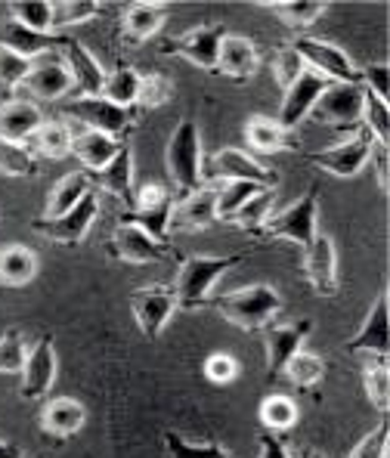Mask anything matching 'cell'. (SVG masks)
Segmentation results:
<instances>
[{
    "label": "cell",
    "mask_w": 390,
    "mask_h": 458,
    "mask_svg": "<svg viewBox=\"0 0 390 458\" xmlns=\"http://www.w3.org/2000/svg\"><path fill=\"white\" fill-rule=\"evenodd\" d=\"M38 276V254L29 245L0 248V285L22 288Z\"/></svg>",
    "instance_id": "32"
},
{
    "label": "cell",
    "mask_w": 390,
    "mask_h": 458,
    "mask_svg": "<svg viewBox=\"0 0 390 458\" xmlns=\"http://www.w3.org/2000/svg\"><path fill=\"white\" fill-rule=\"evenodd\" d=\"M205 378L217 387H226L239 378V360L233 353H211L205 360Z\"/></svg>",
    "instance_id": "50"
},
{
    "label": "cell",
    "mask_w": 390,
    "mask_h": 458,
    "mask_svg": "<svg viewBox=\"0 0 390 458\" xmlns=\"http://www.w3.org/2000/svg\"><path fill=\"white\" fill-rule=\"evenodd\" d=\"M217 224V186L205 183L201 190H195L183 199H177L174 208V224L177 229H208Z\"/></svg>",
    "instance_id": "25"
},
{
    "label": "cell",
    "mask_w": 390,
    "mask_h": 458,
    "mask_svg": "<svg viewBox=\"0 0 390 458\" xmlns=\"http://www.w3.org/2000/svg\"><path fill=\"white\" fill-rule=\"evenodd\" d=\"M304 276L319 298L338 294V251H335L332 235H316L304 248Z\"/></svg>",
    "instance_id": "15"
},
{
    "label": "cell",
    "mask_w": 390,
    "mask_h": 458,
    "mask_svg": "<svg viewBox=\"0 0 390 458\" xmlns=\"http://www.w3.org/2000/svg\"><path fill=\"white\" fill-rule=\"evenodd\" d=\"M93 183L103 192L115 195L124 208H133V199H137V186H133V152L131 146H121V152L99 174H93Z\"/></svg>",
    "instance_id": "26"
},
{
    "label": "cell",
    "mask_w": 390,
    "mask_h": 458,
    "mask_svg": "<svg viewBox=\"0 0 390 458\" xmlns=\"http://www.w3.org/2000/svg\"><path fill=\"white\" fill-rule=\"evenodd\" d=\"M131 310H133V319H137L140 332H143L149 341H156L158 335L165 332L167 322H171V316L180 310V304H177L174 288L146 285L131 294Z\"/></svg>",
    "instance_id": "12"
},
{
    "label": "cell",
    "mask_w": 390,
    "mask_h": 458,
    "mask_svg": "<svg viewBox=\"0 0 390 458\" xmlns=\"http://www.w3.org/2000/svg\"><path fill=\"white\" fill-rule=\"evenodd\" d=\"M360 84L362 90L375 93L378 99H390V65L387 63H375V65H366L360 69Z\"/></svg>",
    "instance_id": "52"
},
{
    "label": "cell",
    "mask_w": 390,
    "mask_h": 458,
    "mask_svg": "<svg viewBox=\"0 0 390 458\" xmlns=\"http://www.w3.org/2000/svg\"><path fill=\"white\" fill-rule=\"evenodd\" d=\"M174 97V81L161 72H149V75L140 78V97H137V109L152 112L161 109L165 103H171Z\"/></svg>",
    "instance_id": "45"
},
{
    "label": "cell",
    "mask_w": 390,
    "mask_h": 458,
    "mask_svg": "<svg viewBox=\"0 0 390 458\" xmlns=\"http://www.w3.org/2000/svg\"><path fill=\"white\" fill-rule=\"evenodd\" d=\"M97 217H99V199H97V192H90L81 205H75L69 214H63V217L35 220V233L56 242V245H81V242L87 239V233L93 229V224H97Z\"/></svg>",
    "instance_id": "13"
},
{
    "label": "cell",
    "mask_w": 390,
    "mask_h": 458,
    "mask_svg": "<svg viewBox=\"0 0 390 458\" xmlns=\"http://www.w3.org/2000/svg\"><path fill=\"white\" fill-rule=\"evenodd\" d=\"M369 165H372V171H375V183H378V190L387 192L390 190V149H387V143L372 146Z\"/></svg>",
    "instance_id": "53"
},
{
    "label": "cell",
    "mask_w": 390,
    "mask_h": 458,
    "mask_svg": "<svg viewBox=\"0 0 390 458\" xmlns=\"http://www.w3.org/2000/svg\"><path fill=\"white\" fill-rule=\"evenodd\" d=\"M205 180L211 183H233V180H245V183H258V186H267V190H276L279 177L276 171H270L267 165H260L254 155L242 152V149H220L208 158L205 165Z\"/></svg>",
    "instance_id": "8"
},
{
    "label": "cell",
    "mask_w": 390,
    "mask_h": 458,
    "mask_svg": "<svg viewBox=\"0 0 390 458\" xmlns=\"http://www.w3.org/2000/svg\"><path fill=\"white\" fill-rule=\"evenodd\" d=\"M87 421V409L72 396H56L40 409V428L50 437H75Z\"/></svg>",
    "instance_id": "29"
},
{
    "label": "cell",
    "mask_w": 390,
    "mask_h": 458,
    "mask_svg": "<svg viewBox=\"0 0 390 458\" xmlns=\"http://www.w3.org/2000/svg\"><path fill=\"white\" fill-rule=\"evenodd\" d=\"M362 387H366V396L381 415H387L390 409V369L387 360H378V356H369L366 369H362Z\"/></svg>",
    "instance_id": "38"
},
{
    "label": "cell",
    "mask_w": 390,
    "mask_h": 458,
    "mask_svg": "<svg viewBox=\"0 0 390 458\" xmlns=\"http://www.w3.org/2000/svg\"><path fill=\"white\" fill-rule=\"evenodd\" d=\"M273 211H276V190H260L254 199H248L245 205L235 211V217L230 224L248 229V233H260Z\"/></svg>",
    "instance_id": "40"
},
{
    "label": "cell",
    "mask_w": 390,
    "mask_h": 458,
    "mask_svg": "<svg viewBox=\"0 0 390 458\" xmlns=\"http://www.w3.org/2000/svg\"><path fill=\"white\" fill-rule=\"evenodd\" d=\"M264 347H267V372L270 378H279L285 372L288 360H292L298 350H304L307 335L313 332L310 319L285 322V326H267L264 328Z\"/></svg>",
    "instance_id": "18"
},
{
    "label": "cell",
    "mask_w": 390,
    "mask_h": 458,
    "mask_svg": "<svg viewBox=\"0 0 390 458\" xmlns=\"http://www.w3.org/2000/svg\"><path fill=\"white\" fill-rule=\"evenodd\" d=\"M174 208H177V192H171L161 183H146L137 190L133 208L121 214V224H133L143 233H149L156 242H167L174 224Z\"/></svg>",
    "instance_id": "4"
},
{
    "label": "cell",
    "mask_w": 390,
    "mask_h": 458,
    "mask_svg": "<svg viewBox=\"0 0 390 458\" xmlns=\"http://www.w3.org/2000/svg\"><path fill=\"white\" fill-rule=\"evenodd\" d=\"M316 220H319V192L310 190L301 195L298 201H292L288 208L273 211L260 233H267L270 239L292 242V245H298L304 251L316 235H319L316 233Z\"/></svg>",
    "instance_id": "5"
},
{
    "label": "cell",
    "mask_w": 390,
    "mask_h": 458,
    "mask_svg": "<svg viewBox=\"0 0 390 458\" xmlns=\"http://www.w3.org/2000/svg\"><path fill=\"white\" fill-rule=\"evenodd\" d=\"M0 458H25V455H22V449H19V446H13V443L0 440Z\"/></svg>",
    "instance_id": "55"
},
{
    "label": "cell",
    "mask_w": 390,
    "mask_h": 458,
    "mask_svg": "<svg viewBox=\"0 0 390 458\" xmlns=\"http://www.w3.org/2000/svg\"><path fill=\"white\" fill-rule=\"evenodd\" d=\"M109 251H112V258L121 260V264L143 267V264H158V260H165L171 248H167V242H156L140 226L118 224L109 239Z\"/></svg>",
    "instance_id": "14"
},
{
    "label": "cell",
    "mask_w": 390,
    "mask_h": 458,
    "mask_svg": "<svg viewBox=\"0 0 390 458\" xmlns=\"http://www.w3.org/2000/svg\"><path fill=\"white\" fill-rule=\"evenodd\" d=\"M239 254L230 258H211V254H192L186 258L177 269V279H174V294H177L180 310H199L205 307V301L211 298L214 285L220 282V276L230 273L239 264Z\"/></svg>",
    "instance_id": "3"
},
{
    "label": "cell",
    "mask_w": 390,
    "mask_h": 458,
    "mask_svg": "<svg viewBox=\"0 0 390 458\" xmlns=\"http://www.w3.org/2000/svg\"><path fill=\"white\" fill-rule=\"evenodd\" d=\"M214 307H217L220 316H224L226 322H233V326L245 328V332H260V328H267L276 316L282 313V298L273 285L258 282V285L220 294V298L214 301Z\"/></svg>",
    "instance_id": "2"
},
{
    "label": "cell",
    "mask_w": 390,
    "mask_h": 458,
    "mask_svg": "<svg viewBox=\"0 0 390 458\" xmlns=\"http://www.w3.org/2000/svg\"><path fill=\"white\" fill-rule=\"evenodd\" d=\"M93 192V180L87 171H72L65 177L56 180V186L50 190V199H47V208H44V217L53 220V217H63L69 214L72 208L81 205L87 195Z\"/></svg>",
    "instance_id": "30"
},
{
    "label": "cell",
    "mask_w": 390,
    "mask_h": 458,
    "mask_svg": "<svg viewBox=\"0 0 390 458\" xmlns=\"http://www.w3.org/2000/svg\"><path fill=\"white\" fill-rule=\"evenodd\" d=\"M31 65H35L31 59L0 47V90H16V87H22L25 78L31 75Z\"/></svg>",
    "instance_id": "49"
},
{
    "label": "cell",
    "mask_w": 390,
    "mask_h": 458,
    "mask_svg": "<svg viewBox=\"0 0 390 458\" xmlns=\"http://www.w3.org/2000/svg\"><path fill=\"white\" fill-rule=\"evenodd\" d=\"M387 434H390V428H387V421L381 419L378 428H375L372 434L362 437L347 458H387Z\"/></svg>",
    "instance_id": "51"
},
{
    "label": "cell",
    "mask_w": 390,
    "mask_h": 458,
    "mask_svg": "<svg viewBox=\"0 0 390 458\" xmlns=\"http://www.w3.org/2000/svg\"><path fill=\"white\" fill-rule=\"evenodd\" d=\"M285 375L288 381L294 384V387H301V390H310L316 387V384L322 381V375H326V362H322V356L319 353H310V350H298V353L288 360V366H285Z\"/></svg>",
    "instance_id": "39"
},
{
    "label": "cell",
    "mask_w": 390,
    "mask_h": 458,
    "mask_svg": "<svg viewBox=\"0 0 390 458\" xmlns=\"http://www.w3.org/2000/svg\"><path fill=\"white\" fill-rule=\"evenodd\" d=\"M258 69H260V50L254 47V40L226 31L224 44H220V53H217L220 75L233 78V81H248L258 75Z\"/></svg>",
    "instance_id": "22"
},
{
    "label": "cell",
    "mask_w": 390,
    "mask_h": 458,
    "mask_svg": "<svg viewBox=\"0 0 390 458\" xmlns=\"http://www.w3.org/2000/svg\"><path fill=\"white\" fill-rule=\"evenodd\" d=\"M72 143H75V131L65 121H44L31 137V152L40 155V158L59 161L72 155Z\"/></svg>",
    "instance_id": "33"
},
{
    "label": "cell",
    "mask_w": 390,
    "mask_h": 458,
    "mask_svg": "<svg viewBox=\"0 0 390 458\" xmlns=\"http://www.w3.org/2000/svg\"><path fill=\"white\" fill-rule=\"evenodd\" d=\"M0 174L4 177H35L38 155L29 149V143H6V140H0Z\"/></svg>",
    "instance_id": "42"
},
{
    "label": "cell",
    "mask_w": 390,
    "mask_h": 458,
    "mask_svg": "<svg viewBox=\"0 0 390 458\" xmlns=\"http://www.w3.org/2000/svg\"><path fill=\"white\" fill-rule=\"evenodd\" d=\"M270 69H273L276 84H279L282 90H288V87H292L294 81H298L301 75H304L307 65H304V59L298 56V50H294L292 44H285V47H279V50L273 53Z\"/></svg>",
    "instance_id": "48"
},
{
    "label": "cell",
    "mask_w": 390,
    "mask_h": 458,
    "mask_svg": "<svg viewBox=\"0 0 390 458\" xmlns=\"http://www.w3.org/2000/svg\"><path fill=\"white\" fill-rule=\"evenodd\" d=\"M167 22V4H156V0H140L131 4L121 16V35L127 44L140 47L146 40H152L161 31V25Z\"/></svg>",
    "instance_id": "23"
},
{
    "label": "cell",
    "mask_w": 390,
    "mask_h": 458,
    "mask_svg": "<svg viewBox=\"0 0 390 458\" xmlns=\"http://www.w3.org/2000/svg\"><path fill=\"white\" fill-rule=\"evenodd\" d=\"M372 146H375V137L366 131V127H360V131L347 133V140H341V143L316 152L313 161H316V167H322V171L332 174V177L351 180L369 165Z\"/></svg>",
    "instance_id": "10"
},
{
    "label": "cell",
    "mask_w": 390,
    "mask_h": 458,
    "mask_svg": "<svg viewBox=\"0 0 390 458\" xmlns=\"http://www.w3.org/2000/svg\"><path fill=\"white\" fill-rule=\"evenodd\" d=\"M326 87H328V81H322L319 75H313V72H304L288 90H282V106H279V118L276 121H279L285 131L294 133L307 118H310L313 106L319 103Z\"/></svg>",
    "instance_id": "17"
},
{
    "label": "cell",
    "mask_w": 390,
    "mask_h": 458,
    "mask_svg": "<svg viewBox=\"0 0 390 458\" xmlns=\"http://www.w3.org/2000/svg\"><path fill=\"white\" fill-rule=\"evenodd\" d=\"M59 50H63V63H65V69H69L72 84H75V90L81 97H99L106 87V75H109V72L103 69V63H99L81 40H72V38H65Z\"/></svg>",
    "instance_id": "19"
},
{
    "label": "cell",
    "mask_w": 390,
    "mask_h": 458,
    "mask_svg": "<svg viewBox=\"0 0 390 458\" xmlns=\"http://www.w3.org/2000/svg\"><path fill=\"white\" fill-rule=\"evenodd\" d=\"M56 347H53L50 338H40L35 341V347H29V360H25V369H22V384H19V394L22 400H44L50 394L53 381H56Z\"/></svg>",
    "instance_id": "16"
},
{
    "label": "cell",
    "mask_w": 390,
    "mask_h": 458,
    "mask_svg": "<svg viewBox=\"0 0 390 458\" xmlns=\"http://www.w3.org/2000/svg\"><path fill=\"white\" fill-rule=\"evenodd\" d=\"M103 13V4L97 0H59L53 4V35H59L63 29H75L81 22H90Z\"/></svg>",
    "instance_id": "41"
},
{
    "label": "cell",
    "mask_w": 390,
    "mask_h": 458,
    "mask_svg": "<svg viewBox=\"0 0 390 458\" xmlns=\"http://www.w3.org/2000/svg\"><path fill=\"white\" fill-rule=\"evenodd\" d=\"M140 72L131 65H121V69L106 75V87L99 97L109 99V103L121 106V109H137V97H140Z\"/></svg>",
    "instance_id": "35"
},
{
    "label": "cell",
    "mask_w": 390,
    "mask_h": 458,
    "mask_svg": "<svg viewBox=\"0 0 390 458\" xmlns=\"http://www.w3.org/2000/svg\"><path fill=\"white\" fill-rule=\"evenodd\" d=\"M22 87L35 99H44V103H56V99L69 97V93L75 90L65 63L59 56H53V53H50V56L35 59V65H31V75L25 78Z\"/></svg>",
    "instance_id": "21"
},
{
    "label": "cell",
    "mask_w": 390,
    "mask_h": 458,
    "mask_svg": "<svg viewBox=\"0 0 390 458\" xmlns=\"http://www.w3.org/2000/svg\"><path fill=\"white\" fill-rule=\"evenodd\" d=\"M260 424L270 434H285L298 424V406H294L292 396L285 394H270L260 403Z\"/></svg>",
    "instance_id": "37"
},
{
    "label": "cell",
    "mask_w": 390,
    "mask_h": 458,
    "mask_svg": "<svg viewBox=\"0 0 390 458\" xmlns=\"http://www.w3.org/2000/svg\"><path fill=\"white\" fill-rule=\"evenodd\" d=\"M362 127L372 133L375 143H387L390 140V103L378 99L369 90L366 99H362Z\"/></svg>",
    "instance_id": "46"
},
{
    "label": "cell",
    "mask_w": 390,
    "mask_h": 458,
    "mask_svg": "<svg viewBox=\"0 0 390 458\" xmlns=\"http://www.w3.org/2000/svg\"><path fill=\"white\" fill-rule=\"evenodd\" d=\"M362 99H366L362 84H328L319 103L313 106L310 118L335 127V131L353 133L362 127Z\"/></svg>",
    "instance_id": "7"
},
{
    "label": "cell",
    "mask_w": 390,
    "mask_h": 458,
    "mask_svg": "<svg viewBox=\"0 0 390 458\" xmlns=\"http://www.w3.org/2000/svg\"><path fill=\"white\" fill-rule=\"evenodd\" d=\"M165 165L171 174V183L177 195H190L195 190L205 186V158H201V137H199V124L192 118L180 121L174 127L171 140H167L165 149Z\"/></svg>",
    "instance_id": "1"
},
{
    "label": "cell",
    "mask_w": 390,
    "mask_h": 458,
    "mask_svg": "<svg viewBox=\"0 0 390 458\" xmlns=\"http://www.w3.org/2000/svg\"><path fill=\"white\" fill-rule=\"evenodd\" d=\"M214 186H217V220H226V224H230V220L235 217V211H239L248 199H254L260 190H267V186L245 183V180H233V183H214Z\"/></svg>",
    "instance_id": "43"
},
{
    "label": "cell",
    "mask_w": 390,
    "mask_h": 458,
    "mask_svg": "<svg viewBox=\"0 0 390 458\" xmlns=\"http://www.w3.org/2000/svg\"><path fill=\"white\" fill-rule=\"evenodd\" d=\"M121 146H124V140H115V137H109V133L78 131L75 143H72V155L84 165L87 174H99L121 152Z\"/></svg>",
    "instance_id": "28"
},
{
    "label": "cell",
    "mask_w": 390,
    "mask_h": 458,
    "mask_svg": "<svg viewBox=\"0 0 390 458\" xmlns=\"http://www.w3.org/2000/svg\"><path fill=\"white\" fill-rule=\"evenodd\" d=\"M10 19L22 29H31L38 35H53V4L50 0H13Z\"/></svg>",
    "instance_id": "36"
},
{
    "label": "cell",
    "mask_w": 390,
    "mask_h": 458,
    "mask_svg": "<svg viewBox=\"0 0 390 458\" xmlns=\"http://www.w3.org/2000/svg\"><path fill=\"white\" fill-rule=\"evenodd\" d=\"M69 118L84 124V131L109 133L115 140H124V133L133 127V109H121L103 97H78L69 103Z\"/></svg>",
    "instance_id": "11"
},
{
    "label": "cell",
    "mask_w": 390,
    "mask_h": 458,
    "mask_svg": "<svg viewBox=\"0 0 390 458\" xmlns=\"http://www.w3.org/2000/svg\"><path fill=\"white\" fill-rule=\"evenodd\" d=\"M165 446L171 458H233L230 449H224L220 443H190L174 430L165 434Z\"/></svg>",
    "instance_id": "47"
},
{
    "label": "cell",
    "mask_w": 390,
    "mask_h": 458,
    "mask_svg": "<svg viewBox=\"0 0 390 458\" xmlns=\"http://www.w3.org/2000/svg\"><path fill=\"white\" fill-rule=\"evenodd\" d=\"M245 143L260 155H276V152L294 149L292 131H285L279 121L267 118V114H251V118L245 121Z\"/></svg>",
    "instance_id": "31"
},
{
    "label": "cell",
    "mask_w": 390,
    "mask_h": 458,
    "mask_svg": "<svg viewBox=\"0 0 390 458\" xmlns=\"http://www.w3.org/2000/svg\"><path fill=\"white\" fill-rule=\"evenodd\" d=\"M347 353H362V356H378L387 360L390 356V328H387V292H381L375 298L369 316L362 319L360 332L344 344Z\"/></svg>",
    "instance_id": "20"
},
{
    "label": "cell",
    "mask_w": 390,
    "mask_h": 458,
    "mask_svg": "<svg viewBox=\"0 0 390 458\" xmlns=\"http://www.w3.org/2000/svg\"><path fill=\"white\" fill-rule=\"evenodd\" d=\"M40 124H44V112L31 99H10L0 106V140L6 143H31Z\"/></svg>",
    "instance_id": "24"
},
{
    "label": "cell",
    "mask_w": 390,
    "mask_h": 458,
    "mask_svg": "<svg viewBox=\"0 0 390 458\" xmlns=\"http://www.w3.org/2000/svg\"><path fill=\"white\" fill-rule=\"evenodd\" d=\"M63 40H65L63 35H38V31H31V29H22V25L13 22V19H6V22L0 25V47L31 59V63L40 56H50L53 50H59Z\"/></svg>",
    "instance_id": "27"
},
{
    "label": "cell",
    "mask_w": 390,
    "mask_h": 458,
    "mask_svg": "<svg viewBox=\"0 0 390 458\" xmlns=\"http://www.w3.org/2000/svg\"><path fill=\"white\" fill-rule=\"evenodd\" d=\"M29 360V344L19 328H6L0 335V375H22Z\"/></svg>",
    "instance_id": "44"
},
{
    "label": "cell",
    "mask_w": 390,
    "mask_h": 458,
    "mask_svg": "<svg viewBox=\"0 0 390 458\" xmlns=\"http://www.w3.org/2000/svg\"><path fill=\"white\" fill-rule=\"evenodd\" d=\"M224 38H226V29L220 22L195 25V29L183 31V35L165 40V47H161V50L171 53V56L186 59V63H192L195 69L217 72V53H220Z\"/></svg>",
    "instance_id": "9"
},
{
    "label": "cell",
    "mask_w": 390,
    "mask_h": 458,
    "mask_svg": "<svg viewBox=\"0 0 390 458\" xmlns=\"http://www.w3.org/2000/svg\"><path fill=\"white\" fill-rule=\"evenodd\" d=\"M260 458H294V455L288 453V446L279 440V434L264 430V434H260Z\"/></svg>",
    "instance_id": "54"
},
{
    "label": "cell",
    "mask_w": 390,
    "mask_h": 458,
    "mask_svg": "<svg viewBox=\"0 0 390 458\" xmlns=\"http://www.w3.org/2000/svg\"><path fill=\"white\" fill-rule=\"evenodd\" d=\"M292 47L304 59L307 72L319 75L328 84H360V65L347 56L341 47L328 44L319 38H294Z\"/></svg>",
    "instance_id": "6"
},
{
    "label": "cell",
    "mask_w": 390,
    "mask_h": 458,
    "mask_svg": "<svg viewBox=\"0 0 390 458\" xmlns=\"http://www.w3.org/2000/svg\"><path fill=\"white\" fill-rule=\"evenodd\" d=\"M260 6L273 10L288 29H298V31H304V29H310L313 22H319L322 13L328 10L326 0H264Z\"/></svg>",
    "instance_id": "34"
}]
</instances>
